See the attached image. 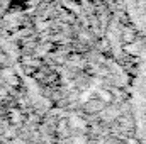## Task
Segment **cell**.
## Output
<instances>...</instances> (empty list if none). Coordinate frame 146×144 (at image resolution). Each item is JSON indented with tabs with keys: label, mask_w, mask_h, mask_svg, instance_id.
<instances>
[{
	"label": "cell",
	"mask_w": 146,
	"mask_h": 144,
	"mask_svg": "<svg viewBox=\"0 0 146 144\" xmlns=\"http://www.w3.org/2000/svg\"><path fill=\"white\" fill-rule=\"evenodd\" d=\"M121 32H122L121 37H122V41H124V42H127V44H129V42H134V41H136V31H134L129 24H127L126 27H122V31H121Z\"/></svg>",
	"instance_id": "cell-1"
},
{
	"label": "cell",
	"mask_w": 146,
	"mask_h": 144,
	"mask_svg": "<svg viewBox=\"0 0 146 144\" xmlns=\"http://www.w3.org/2000/svg\"><path fill=\"white\" fill-rule=\"evenodd\" d=\"M100 95H102V98H104L106 102H109V100H110V93H109V92H102Z\"/></svg>",
	"instance_id": "cell-2"
}]
</instances>
